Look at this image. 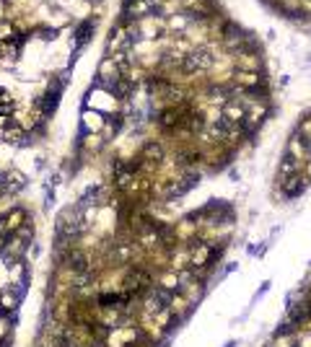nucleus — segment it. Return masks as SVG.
<instances>
[{
    "mask_svg": "<svg viewBox=\"0 0 311 347\" xmlns=\"http://www.w3.org/2000/svg\"><path fill=\"white\" fill-rule=\"evenodd\" d=\"M91 29H93V21H83L81 26L75 29V39H78V47H83V44L88 42V34H91Z\"/></svg>",
    "mask_w": 311,
    "mask_h": 347,
    "instance_id": "obj_6",
    "label": "nucleus"
},
{
    "mask_svg": "<svg viewBox=\"0 0 311 347\" xmlns=\"http://www.w3.org/2000/svg\"><path fill=\"white\" fill-rule=\"evenodd\" d=\"M83 119H86V130H99L104 125V119L99 114H91V112H83Z\"/></svg>",
    "mask_w": 311,
    "mask_h": 347,
    "instance_id": "obj_7",
    "label": "nucleus"
},
{
    "mask_svg": "<svg viewBox=\"0 0 311 347\" xmlns=\"http://www.w3.org/2000/svg\"><path fill=\"white\" fill-rule=\"evenodd\" d=\"M301 163L303 161H295L290 156H283V161H280V166H277V184L285 182V179H290V176H298L301 174Z\"/></svg>",
    "mask_w": 311,
    "mask_h": 347,
    "instance_id": "obj_3",
    "label": "nucleus"
},
{
    "mask_svg": "<svg viewBox=\"0 0 311 347\" xmlns=\"http://www.w3.org/2000/svg\"><path fill=\"white\" fill-rule=\"evenodd\" d=\"M280 192L285 194V197H298V194L303 192V176H290L285 179V182H280Z\"/></svg>",
    "mask_w": 311,
    "mask_h": 347,
    "instance_id": "obj_4",
    "label": "nucleus"
},
{
    "mask_svg": "<svg viewBox=\"0 0 311 347\" xmlns=\"http://www.w3.org/2000/svg\"><path fill=\"white\" fill-rule=\"evenodd\" d=\"M164 158V150H161V145L156 143V140H148L145 145H143V153H140V161H156L159 163Z\"/></svg>",
    "mask_w": 311,
    "mask_h": 347,
    "instance_id": "obj_5",
    "label": "nucleus"
},
{
    "mask_svg": "<svg viewBox=\"0 0 311 347\" xmlns=\"http://www.w3.org/2000/svg\"><path fill=\"white\" fill-rule=\"evenodd\" d=\"M166 308L171 311V313H174V319L182 324L184 319H187V316H190L192 313V308H195V303H192V300L190 298H187L184 293H171V298H169V303H166Z\"/></svg>",
    "mask_w": 311,
    "mask_h": 347,
    "instance_id": "obj_1",
    "label": "nucleus"
},
{
    "mask_svg": "<svg viewBox=\"0 0 311 347\" xmlns=\"http://www.w3.org/2000/svg\"><path fill=\"white\" fill-rule=\"evenodd\" d=\"M21 295H24V290L13 288V285H8V288L0 290V313L3 316L16 313V308H19V303H21Z\"/></svg>",
    "mask_w": 311,
    "mask_h": 347,
    "instance_id": "obj_2",
    "label": "nucleus"
}]
</instances>
